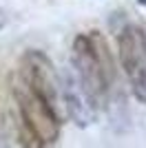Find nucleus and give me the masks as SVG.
Masks as SVG:
<instances>
[{
    "label": "nucleus",
    "instance_id": "1",
    "mask_svg": "<svg viewBox=\"0 0 146 148\" xmlns=\"http://www.w3.org/2000/svg\"><path fill=\"white\" fill-rule=\"evenodd\" d=\"M71 60L84 97L93 108H102L109 99V88L113 82V60L104 38L97 31L75 36Z\"/></svg>",
    "mask_w": 146,
    "mask_h": 148
},
{
    "label": "nucleus",
    "instance_id": "2",
    "mask_svg": "<svg viewBox=\"0 0 146 148\" xmlns=\"http://www.w3.org/2000/svg\"><path fill=\"white\" fill-rule=\"evenodd\" d=\"M16 102L20 108V117H22L24 130L36 144H53L60 135V119L55 113L53 102H49L44 95L31 88L27 82H16L13 88Z\"/></svg>",
    "mask_w": 146,
    "mask_h": 148
},
{
    "label": "nucleus",
    "instance_id": "3",
    "mask_svg": "<svg viewBox=\"0 0 146 148\" xmlns=\"http://www.w3.org/2000/svg\"><path fill=\"white\" fill-rule=\"evenodd\" d=\"M120 62L128 77L131 91L146 104V33L137 25H126L117 33Z\"/></svg>",
    "mask_w": 146,
    "mask_h": 148
},
{
    "label": "nucleus",
    "instance_id": "4",
    "mask_svg": "<svg viewBox=\"0 0 146 148\" xmlns=\"http://www.w3.org/2000/svg\"><path fill=\"white\" fill-rule=\"evenodd\" d=\"M64 102H67V111L71 115V119L78 126H89L95 119V108L89 104L78 80L71 73H67V77H64Z\"/></svg>",
    "mask_w": 146,
    "mask_h": 148
},
{
    "label": "nucleus",
    "instance_id": "5",
    "mask_svg": "<svg viewBox=\"0 0 146 148\" xmlns=\"http://www.w3.org/2000/svg\"><path fill=\"white\" fill-rule=\"evenodd\" d=\"M7 25V13H5V9H0V29Z\"/></svg>",
    "mask_w": 146,
    "mask_h": 148
},
{
    "label": "nucleus",
    "instance_id": "6",
    "mask_svg": "<svg viewBox=\"0 0 146 148\" xmlns=\"http://www.w3.org/2000/svg\"><path fill=\"white\" fill-rule=\"evenodd\" d=\"M137 2H140V5H142V7H146V0H137Z\"/></svg>",
    "mask_w": 146,
    "mask_h": 148
}]
</instances>
